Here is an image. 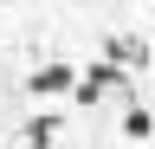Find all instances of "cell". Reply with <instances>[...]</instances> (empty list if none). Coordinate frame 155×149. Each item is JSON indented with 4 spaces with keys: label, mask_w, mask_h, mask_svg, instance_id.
Returning <instances> with one entry per match:
<instances>
[{
    "label": "cell",
    "mask_w": 155,
    "mask_h": 149,
    "mask_svg": "<svg viewBox=\"0 0 155 149\" xmlns=\"http://www.w3.org/2000/svg\"><path fill=\"white\" fill-rule=\"evenodd\" d=\"M71 84V65H39L32 71V91H65Z\"/></svg>",
    "instance_id": "obj_1"
},
{
    "label": "cell",
    "mask_w": 155,
    "mask_h": 149,
    "mask_svg": "<svg viewBox=\"0 0 155 149\" xmlns=\"http://www.w3.org/2000/svg\"><path fill=\"white\" fill-rule=\"evenodd\" d=\"M110 59H129V65H149V46H142V39H129V46H123V39H110Z\"/></svg>",
    "instance_id": "obj_2"
},
{
    "label": "cell",
    "mask_w": 155,
    "mask_h": 149,
    "mask_svg": "<svg viewBox=\"0 0 155 149\" xmlns=\"http://www.w3.org/2000/svg\"><path fill=\"white\" fill-rule=\"evenodd\" d=\"M104 84H110V71H104V65H97V71H91V78H84V84H78V104H97V91H104Z\"/></svg>",
    "instance_id": "obj_3"
},
{
    "label": "cell",
    "mask_w": 155,
    "mask_h": 149,
    "mask_svg": "<svg viewBox=\"0 0 155 149\" xmlns=\"http://www.w3.org/2000/svg\"><path fill=\"white\" fill-rule=\"evenodd\" d=\"M123 130H129V136H149V130H155V117H149V110H136V104H129V117H123Z\"/></svg>",
    "instance_id": "obj_4"
}]
</instances>
